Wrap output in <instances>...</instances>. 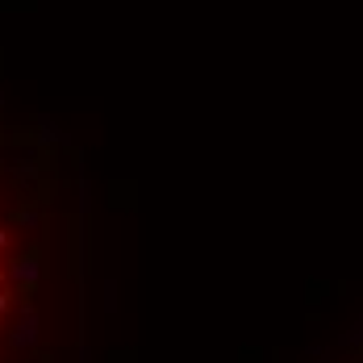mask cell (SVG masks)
Wrapping results in <instances>:
<instances>
[{
  "instance_id": "cell-2",
  "label": "cell",
  "mask_w": 363,
  "mask_h": 363,
  "mask_svg": "<svg viewBox=\"0 0 363 363\" xmlns=\"http://www.w3.org/2000/svg\"><path fill=\"white\" fill-rule=\"evenodd\" d=\"M355 363H363V355H359V359H355Z\"/></svg>"
},
{
  "instance_id": "cell-1",
  "label": "cell",
  "mask_w": 363,
  "mask_h": 363,
  "mask_svg": "<svg viewBox=\"0 0 363 363\" xmlns=\"http://www.w3.org/2000/svg\"><path fill=\"white\" fill-rule=\"evenodd\" d=\"M79 326V242L59 167L30 134L0 125V363H75Z\"/></svg>"
}]
</instances>
